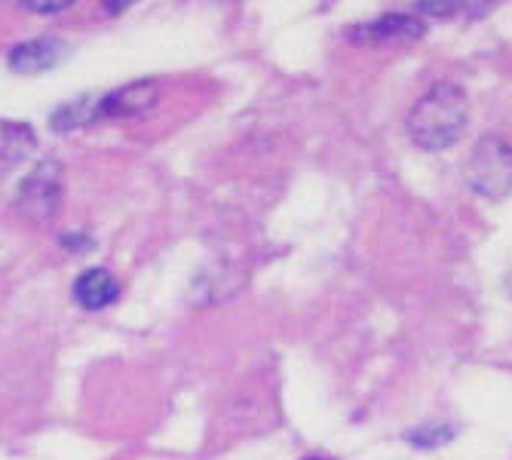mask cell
Returning a JSON list of instances; mask_svg holds the SVG:
<instances>
[{"label":"cell","instance_id":"cell-1","mask_svg":"<svg viewBox=\"0 0 512 460\" xmlns=\"http://www.w3.org/2000/svg\"><path fill=\"white\" fill-rule=\"evenodd\" d=\"M467 123H470L467 96H463L457 86L442 83L430 89L427 96L411 108L408 135L417 148L442 151V148H451L457 138L467 132Z\"/></svg>","mask_w":512,"mask_h":460},{"label":"cell","instance_id":"cell-2","mask_svg":"<svg viewBox=\"0 0 512 460\" xmlns=\"http://www.w3.org/2000/svg\"><path fill=\"white\" fill-rule=\"evenodd\" d=\"M467 181L473 191L491 200H503L512 191V148L497 135H488L476 145L467 163Z\"/></svg>","mask_w":512,"mask_h":460},{"label":"cell","instance_id":"cell-3","mask_svg":"<svg viewBox=\"0 0 512 460\" xmlns=\"http://www.w3.org/2000/svg\"><path fill=\"white\" fill-rule=\"evenodd\" d=\"M59 197H62L59 163H40V169H34L28 181L22 184L19 203L37 218H53V212L59 209Z\"/></svg>","mask_w":512,"mask_h":460},{"label":"cell","instance_id":"cell-4","mask_svg":"<svg viewBox=\"0 0 512 460\" xmlns=\"http://www.w3.org/2000/svg\"><path fill=\"white\" fill-rule=\"evenodd\" d=\"M157 105V83L135 80L123 89L108 92L105 99H96V120L102 117H138L148 114Z\"/></svg>","mask_w":512,"mask_h":460},{"label":"cell","instance_id":"cell-5","mask_svg":"<svg viewBox=\"0 0 512 460\" xmlns=\"http://www.w3.org/2000/svg\"><path fill=\"white\" fill-rule=\"evenodd\" d=\"M65 59V43L59 37H34L19 43L10 53V68L16 74H43Z\"/></svg>","mask_w":512,"mask_h":460},{"label":"cell","instance_id":"cell-6","mask_svg":"<svg viewBox=\"0 0 512 460\" xmlns=\"http://www.w3.org/2000/svg\"><path fill=\"white\" fill-rule=\"evenodd\" d=\"M120 298V283L117 276L105 267H89L77 276L74 283V301L83 310H105Z\"/></svg>","mask_w":512,"mask_h":460},{"label":"cell","instance_id":"cell-7","mask_svg":"<svg viewBox=\"0 0 512 460\" xmlns=\"http://www.w3.org/2000/svg\"><path fill=\"white\" fill-rule=\"evenodd\" d=\"M424 34V25L411 19V16H384L378 19L375 25H362V28H353L350 37L353 40H362V43H375V40H411V37H421Z\"/></svg>","mask_w":512,"mask_h":460},{"label":"cell","instance_id":"cell-8","mask_svg":"<svg viewBox=\"0 0 512 460\" xmlns=\"http://www.w3.org/2000/svg\"><path fill=\"white\" fill-rule=\"evenodd\" d=\"M68 7H71L68 0H59V4H22V10H28V13H43V16L62 13V10H68Z\"/></svg>","mask_w":512,"mask_h":460},{"label":"cell","instance_id":"cell-9","mask_svg":"<svg viewBox=\"0 0 512 460\" xmlns=\"http://www.w3.org/2000/svg\"><path fill=\"white\" fill-rule=\"evenodd\" d=\"M307 460H322V457H307Z\"/></svg>","mask_w":512,"mask_h":460}]
</instances>
